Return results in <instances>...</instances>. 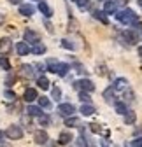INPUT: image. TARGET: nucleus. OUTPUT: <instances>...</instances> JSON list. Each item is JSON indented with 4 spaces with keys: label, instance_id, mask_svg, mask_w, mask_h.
<instances>
[{
    "label": "nucleus",
    "instance_id": "nucleus-29",
    "mask_svg": "<svg viewBox=\"0 0 142 147\" xmlns=\"http://www.w3.org/2000/svg\"><path fill=\"white\" fill-rule=\"evenodd\" d=\"M62 47L74 51V49H76V44H72V40H67V39H63V40H62Z\"/></svg>",
    "mask_w": 142,
    "mask_h": 147
},
{
    "label": "nucleus",
    "instance_id": "nucleus-13",
    "mask_svg": "<svg viewBox=\"0 0 142 147\" xmlns=\"http://www.w3.org/2000/svg\"><path fill=\"white\" fill-rule=\"evenodd\" d=\"M72 138H74L72 133L63 131V133H60V137H58V144H60V145H67V144H70V140H72Z\"/></svg>",
    "mask_w": 142,
    "mask_h": 147
},
{
    "label": "nucleus",
    "instance_id": "nucleus-24",
    "mask_svg": "<svg viewBox=\"0 0 142 147\" xmlns=\"http://www.w3.org/2000/svg\"><path fill=\"white\" fill-rule=\"evenodd\" d=\"M37 100H39V107H41V109H51V100H49V98L39 96Z\"/></svg>",
    "mask_w": 142,
    "mask_h": 147
},
{
    "label": "nucleus",
    "instance_id": "nucleus-25",
    "mask_svg": "<svg viewBox=\"0 0 142 147\" xmlns=\"http://www.w3.org/2000/svg\"><path fill=\"white\" fill-rule=\"evenodd\" d=\"M65 126H70V128L79 126V119H77V117H72V116H68V117H65Z\"/></svg>",
    "mask_w": 142,
    "mask_h": 147
},
{
    "label": "nucleus",
    "instance_id": "nucleus-10",
    "mask_svg": "<svg viewBox=\"0 0 142 147\" xmlns=\"http://www.w3.org/2000/svg\"><path fill=\"white\" fill-rule=\"evenodd\" d=\"M33 138H35V142H37V144L44 145V144L47 142V133H46L44 130H37V131L33 133Z\"/></svg>",
    "mask_w": 142,
    "mask_h": 147
},
{
    "label": "nucleus",
    "instance_id": "nucleus-43",
    "mask_svg": "<svg viewBox=\"0 0 142 147\" xmlns=\"http://www.w3.org/2000/svg\"><path fill=\"white\" fill-rule=\"evenodd\" d=\"M139 56H140V58H142V46H140V47H139Z\"/></svg>",
    "mask_w": 142,
    "mask_h": 147
},
{
    "label": "nucleus",
    "instance_id": "nucleus-39",
    "mask_svg": "<svg viewBox=\"0 0 142 147\" xmlns=\"http://www.w3.org/2000/svg\"><path fill=\"white\" fill-rule=\"evenodd\" d=\"M12 82H14V76L11 74V76H7V79H5V84L7 86H12Z\"/></svg>",
    "mask_w": 142,
    "mask_h": 147
},
{
    "label": "nucleus",
    "instance_id": "nucleus-40",
    "mask_svg": "<svg viewBox=\"0 0 142 147\" xmlns=\"http://www.w3.org/2000/svg\"><path fill=\"white\" fill-rule=\"evenodd\" d=\"M4 23H5V16H4V14H0V26H2Z\"/></svg>",
    "mask_w": 142,
    "mask_h": 147
},
{
    "label": "nucleus",
    "instance_id": "nucleus-31",
    "mask_svg": "<svg viewBox=\"0 0 142 147\" xmlns=\"http://www.w3.org/2000/svg\"><path fill=\"white\" fill-rule=\"evenodd\" d=\"M39 123H41L42 126H47V124L51 123V119H49V116H46V114H41V116H39Z\"/></svg>",
    "mask_w": 142,
    "mask_h": 147
},
{
    "label": "nucleus",
    "instance_id": "nucleus-26",
    "mask_svg": "<svg viewBox=\"0 0 142 147\" xmlns=\"http://www.w3.org/2000/svg\"><path fill=\"white\" fill-rule=\"evenodd\" d=\"M51 98L53 100H60L62 98V89L58 86H53V89H51Z\"/></svg>",
    "mask_w": 142,
    "mask_h": 147
},
{
    "label": "nucleus",
    "instance_id": "nucleus-37",
    "mask_svg": "<svg viewBox=\"0 0 142 147\" xmlns=\"http://www.w3.org/2000/svg\"><path fill=\"white\" fill-rule=\"evenodd\" d=\"M132 145H133V147H142V137H139V138H135V140L132 142Z\"/></svg>",
    "mask_w": 142,
    "mask_h": 147
},
{
    "label": "nucleus",
    "instance_id": "nucleus-19",
    "mask_svg": "<svg viewBox=\"0 0 142 147\" xmlns=\"http://www.w3.org/2000/svg\"><path fill=\"white\" fill-rule=\"evenodd\" d=\"M126 86H128V81H126V79H116V82H114V89H116V91L126 89Z\"/></svg>",
    "mask_w": 142,
    "mask_h": 147
},
{
    "label": "nucleus",
    "instance_id": "nucleus-4",
    "mask_svg": "<svg viewBox=\"0 0 142 147\" xmlns=\"http://www.w3.org/2000/svg\"><path fill=\"white\" fill-rule=\"evenodd\" d=\"M76 112V107L72 103H60L58 105V114L63 116V117H68V116H72Z\"/></svg>",
    "mask_w": 142,
    "mask_h": 147
},
{
    "label": "nucleus",
    "instance_id": "nucleus-7",
    "mask_svg": "<svg viewBox=\"0 0 142 147\" xmlns=\"http://www.w3.org/2000/svg\"><path fill=\"white\" fill-rule=\"evenodd\" d=\"M23 98H25V102H35L39 96H37V89H33V88H26L25 89V93H23Z\"/></svg>",
    "mask_w": 142,
    "mask_h": 147
},
{
    "label": "nucleus",
    "instance_id": "nucleus-17",
    "mask_svg": "<svg viewBox=\"0 0 142 147\" xmlns=\"http://www.w3.org/2000/svg\"><path fill=\"white\" fill-rule=\"evenodd\" d=\"M21 76L23 77H33V67L32 65H21Z\"/></svg>",
    "mask_w": 142,
    "mask_h": 147
},
{
    "label": "nucleus",
    "instance_id": "nucleus-47",
    "mask_svg": "<svg viewBox=\"0 0 142 147\" xmlns=\"http://www.w3.org/2000/svg\"><path fill=\"white\" fill-rule=\"evenodd\" d=\"M74 147H79V145H74Z\"/></svg>",
    "mask_w": 142,
    "mask_h": 147
},
{
    "label": "nucleus",
    "instance_id": "nucleus-11",
    "mask_svg": "<svg viewBox=\"0 0 142 147\" xmlns=\"http://www.w3.org/2000/svg\"><path fill=\"white\" fill-rule=\"evenodd\" d=\"M35 12V7L32 5V4H23V5H20V14H23V16H32Z\"/></svg>",
    "mask_w": 142,
    "mask_h": 147
},
{
    "label": "nucleus",
    "instance_id": "nucleus-32",
    "mask_svg": "<svg viewBox=\"0 0 142 147\" xmlns=\"http://www.w3.org/2000/svg\"><path fill=\"white\" fill-rule=\"evenodd\" d=\"M76 4L81 9H88V7H90V0H76Z\"/></svg>",
    "mask_w": 142,
    "mask_h": 147
},
{
    "label": "nucleus",
    "instance_id": "nucleus-35",
    "mask_svg": "<svg viewBox=\"0 0 142 147\" xmlns=\"http://www.w3.org/2000/svg\"><path fill=\"white\" fill-rule=\"evenodd\" d=\"M79 98L82 102H90V96H88V93H84V91H79Z\"/></svg>",
    "mask_w": 142,
    "mask_h": 147
},
{
    "label": "nucleus",
    "instance_id": "nucleus-16",
    "mask_svg": "<svg viewBox=\"0 0 142 147\" xmlns=\"http://www.w3.org/2000/svg\"><path fill=\"white\" fill-rule=\"evenodd\" d=\"M93 18H97V20H100L103 25H109V18L105 16L103 11H93Z\"/></svg>",
    "mask_w": 142,
    "mask_h": 147
},
{
    "label": "nucleus",
    "instance_id": "nucleus-12",
    "mask_svg": "<svg viewBox=\"0 0 142 147\" xmlns=\"http://www.w3.org/2000/svg\"><path fill=\"white\" fill-rule=\"evenodd\" d=\"M68 70H70V67H68L67 63H58V65H56V68H55V74H58V76L65 77L67 74H68Z\"/></svg>",
    "mask_w": 142,
    "mask_h": 147
},
{
    "label": "nucleus",
    "instance_id": "nucleus-33",
    "mask_svg": "<svg viewBox=\"0 0 142 147\" xmlns=\"http://www.w3.org/2000/svg\"><path fill=\"white\" fill-rule=\"evenodd\" d=\"M76 28H77V21L74 20L72 16H70V23H68V30H70V32H74Z\"/></svg>",
    "mask_w": 142,
    "mask_h": 147
},
{
    "label": "nucleus",
    "instance_id": "nucleus-28",
    "mask_svg": "<svg viewBox=\"0 0 142 147\" xmlns=\"http://www.w3.org/2000/svg\"><path fill=\"white\" fill-rule=\"evenodd\" d=\"M114 91H116V89H114V86H111V88H107V89H105V91H103V98L111 102V100H112V95H114Z\"/></svg>",
    "mask_w": 142,
    "mask_h": 147
},
{
    "label": "nucleus",
    "instance_id": "nucleus-15",
    "mask_svg": "<svg viewBox=\"0 0 142 147\" xmlns=\"http://www.w3.org/2000/svg\"><path fill=\"white\" fill-rule=\"evenodd\" d=\"M123 35H125V39H126L130 44H135V42H139V35H137L133 30H126V32L123 33Z\"/></svg>",
    "mask_w": 142,
    "mask_h": 147
},
{
    "label": "nucleus",
    "instance_id": "nucleus-41",
    "mask_svg": "<svg viewBox=\"0 0 142 147\" xmlns=\"http://www.w3.org/2000/svg\"><path fill=\"white\" fill-rule=\"evenodd\" d=\"M116 2H118V4H123V5H126V4H128V0H116Z\"/></svg>",
    "mask_w": 142,
    "mask_h": 147
},
{
    "label": "nucleus",
    "instance_id": "nucleus-46",
    "mask_svg": "<svg viewBox=\"0 0 142 147\" xmlns=\"http://www.w3.org/2000/svg\"><path fill=\"white\" fill-rule=\"evenodd\" d=\"M139 2H140V7H142V0H139Z\"/></svg>",
    "mask_w": 142,
    "mask_h": 147
},
{
    "label": "nucleus",
    "instance_id": "nucleus-36",
    "mask_svg": "<svg viewBox=\"0 0 142 147\" xmlns=\"http://www.w3.org/2000/svg\"><path fill=\"white\" fill-rule=\"evenodd\" d=\"M5 98H7V100H11V102H12V100H16V95H14V93H12V91H9V89H7V91H5Z\"/></svg>",
    "mask_w": 142,
    "mask_h": 147
},
{
    "label": "nucleus",
    "instance_id": "nucleus-45",
    "mask_svg": "<svg viewBox=\"0 0 142 147\" xmlns=\"http://www.w3.org/2000/svg\"><path fill=\"white\" fill-rule=\"evenodd\" d=\"M2 137H4V131H0V140H2Z\"/></svg>",
    "mask_w": 142,
    "mask_h": 147
},
{
    "label": "nucleus",
    "instance_id": "nucleus-9",
    "mask_svg": "<svg viewBox=\"0 0 142 147\" xmlns=\"http://www.w3.org/2000/svg\"><path fill=\"white\" fill-rule=\"evenodd\" d=\"M16 51H18V54H20V56H26L28 53H32V47H30L26 42H18V44H16Z\"/></svg>",
    "mask_w": 142,
    "mask_h": 147
},
{
    "label": "nucleus",
    "instance_id": "nucleus-23",
    "mask_svg": "<svg viewBox=\"0 0 142 147\" xmlns=\"http://www.w3.org/2000/svg\"><path fill=\"white\" fill-rule=\"evenodd\" d=\"M114 109H116V112H118V114H123V116L128 112V110H126V105L123 103V102H116V103H114Z\"/></svg>",
    "mask_w": 142,
    "mask_h": 147
},
{
    "label": "nucleus",
    "instance_id": "nucleus-18",
    "mask_svg": "<svg viewBox=\"0 0 142 147\" xmlns=\"http://www.w3.org/2000/svg\"><path fill=\"white\" fill-rule=\"evenodd\" d=\"M32 53H33V54H44V53H46V46L41 44V42L33 44V46H32Z\"/></svg>",
    "mask_w": 142,
    "mask_h": 147
},
{
    "label": "nucleus",
    "instance_id": "nucleus-38",
    "mask_svg": "<svg viewBox=\"0 0 142 147\" xmlns=\"http://www.w3.org/2000/svg\"><path fill=\"white\" fill-rule=\"evenodd\" d=\"M44 25H46V28H47L49 33H55V28H53V25H51L49 21H44Z\"/></svg>",
    "mask_w": 142,
    "mask_h": 147
},
{
    "label": "nucleus",
    "instance_id": "nucleus-5",
    "mask_svg": "<svg viewBox=\"0 0 142 147\" xmlns=\"http://www.w3.org/2000/svg\"><path fill=\"white\" fill-rule=\"evenodd\" d=\"M23 37H25V42H26V44H37V42L41 40L39 33H37V32H33V30H30V28L25 30Z\"/></svg>",
    "mask_w": 142,
    "mask_h": 147
},
{
    "label": "nucleus",
    "instance_id": "nucleus-8",
    "mask_svg": "<svg viewBox=\"0 0 142 147\" xmlns=\"http://www.w3.org/2000/svg\"><path fill=\"white\" fill-rule=\"evenodd\" d=\"M116 11H118V2H116V0H105L103 12L105 14H114Z\"/></svg>",
    "mask_w": 142,
    "mask_h": 147
},
{
    "label": "nucleus",
    "instance_id": "nucleus-27",
    "mask_svg": "<svg viewBox=\"0 0 142 147\" xmlns=\"http://www.w3.org/2000/svg\"><path fill=\"white\" fill-rule=\"evenodd\" d=\"M125 123L126 124H133L135 123V112L133 110H128V112L125 114Z\"/></svg>",
    "mask_w": 142,
    "mask_h": 147
},
{
    "label": "nucleus",
    "instance_id": "nucleus-1",
    "mask_svg": "<svg viewBox=\"0 0 142 147\" xmlns=\"http://www.w3.org/2000/svg\"><path fill=\"white\" fill-rule=\"evenodd\" d=\"M116 18H118V21H119V23H123V25H135V23L139 21L137 14H135L132 9H125V11L118 12V14H116Z\"/></svg>",
    "mask_w": 142,
    "mask_h": 147
},
{
    "label": "nucleus",
    "instance_id": "nucleus-34",
    "mask_svg": "<svg viewBox=\"0 0 142 147\" xmlns=\"http://www.w3.org/2000/svg\"><path fill=\"white\" fill-rule=\"evenodd\" d=\"M125 100H126V102H132V100H133V91H130V89L125 91Z\"/></svg>",
    "mask_w": 142,
    "mask_h": 147
},
{
    "label": "nucleus",
    "instance_id": "nucleus-14",
    "mask_svg": "<svg viewBox=\"0 0 142 147\" xmlns=\"http://www.w3.org/2000/svg\"><path fill=\"white\" fill-rule=\"evenodd\" d=\"M39 11H41L46 18H51V16H53V9L44 2V0H42V2H39Z\"/></svg>",
    "mask_w": 142,
    "mask_h": 147
},
{
    "label": "nucleus",
    "instance_id": "nucleus-48",
    "mask_svg": "<svg viewBox=\"0 0 142 147\" xmlns=\"http://www.w3.org/2000/svg\"><path fill=\"white\" fill-rule=\"evenodd\" d=\"M39 2H42V0H39Z\"/></svg>",
    "mask_w": 142,
    "mask_h": 147
},
{
    "label": "nucleus",
    "instance_id": "nucleus-20",
    "mask_svg": "<svg viewBox=\"0 0 142 147\" xmlns=\"http://www.w3.org/2000/svg\"><path fill=\"white\" fill-rule=\"evenodd\" d=\"M93 112H95V107L90 105V103H86V105L81 107V114H82V116H91Z\"/></svg>",
    "mask_w": 142,
    "mask_h": 147
},
{
    "label": "nucleus",
    "instance_id": "nucleus-22",
    "mask_svg": "<svg viewBox=\"0 0 142 147\" xmlns=\"http://www.w3.org/2000/svg\"><path fill=\"white\" fill-rule=\"evenodd\" d=\"M37 86H39L41 89H49V79L44 77V76H41V77L37 79Z\"/></svg>",
    "mask_w": 142,
    "mask_h": 147
},
{
    "label": "nucleus",
    "instance_id": "nucleus-2",
    "mask_svg": "<svg viewBox=\"0 0 142 147\" xmlns=\"http://www.w3.org/2000/svg\"><path fill=\"white\" fill-rule=\"evenodd\" d=\"M74 88L77 91H84V93H91V91H95V84L90 79H79V81H76Z\"/></svg>",
    "mask_w": 142,
    "mask_h": 147
},
{
    "label": "nucleus",
    "instance_id": "nucleus-42",
    "mask_svg": "<svg viewBox=\"0 0 142 147\" xmlns=\"http://www.w3.org/2000/svg\"><path fill=\"white\" fill-rule=\"evenodd\" d=\"M9 2H11V4H14V5H16V4H20V2H21V0H9Z\"/></svg>",
    "mask_w": 142,
    "mask_h": 147
},
{
    "label": "nucleus",
    "instance_id": "nucleus-21",
    "mask_svg": "<svg viewBox=\"0 0 142 147\" xmlns=\"http://www.w3.org/2000/svg\"><path fill=\"white\" fill-rule=\"evenodd\" d=\"M26 112H28V116H32V117H39L42 112H41V107H33V105H30L28 109H26Z\"/></svg>",
    "mask_w": 142,
    "mask_h": 147
},
{
    "label": "nucleus",
    "instance_id": "nucleus-30",
    "mask_svg": "<svg viewBox=\"0 0 142 147\" xmlns=\"http://www.w3.org/2000/svg\"><path fill=\"white\" fill-rule=\"evenodd\" d=\"M0 67H2L4 70H11V63L5 56H0Z\"/></svg>",
    "mask_w": 142,
    "mask_h": 147
},
{
    "label": "nucleus",
    "instance_id": "nucleus-44",
    "mask_svg": "<svg viewBox=\"0 0 142 147\" xmlns=\"http://www.w3.org/2000/svg\"><path fill=\"white\" fill-rule=\"evenodd\" d=\"M0 147H12V145H11V144H2Z\"/></svg>",
    "mask_w": 142,
    "mask_h": 147
},
{
    "label": "nucleus",
    "instance_id": "nucleus-3",
    "mask_svg": "<svg viewBox=\"0 0 142 147\" xmlns=\"http://www.w3.org/2000/svg\"><path fill=\"white\" fill-rule=\"evenodd\" d=\"M5 135L11 138V140H20V138H23V130L18 124H11L7 130H5Z\"/></svg>",
    "mask_w": 142,
    "mask_h": 147
},
{
    "label": "nucleus",
    "instance_id": "nucleus-6",
    "mask_svg": "<svg viewBox=\"0 0 142 147\" xmlns=\"http://www.w3.org/2000/svg\"><path fill=\"white\" fill-rule=\"evenodd\" d=\"M11 49H12V42H11V39H7V37L0 39V53H2L4 56L11 53Z\"/></svg>",
    "mask_w": 142,
    "mask_h": 147
}]
</instances>
